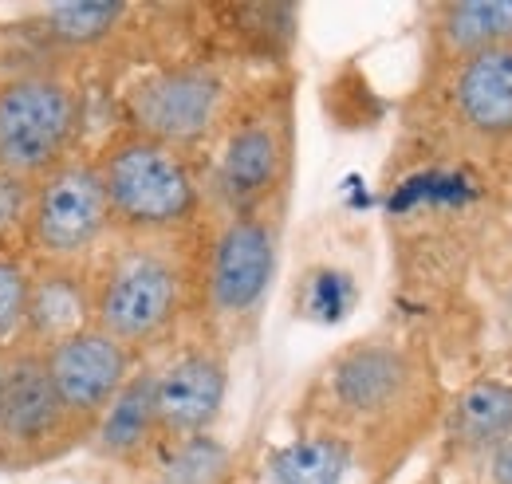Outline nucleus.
<instances>
[{
    "instance_id": "nucleus-1",
    "label": "nucleus",
    "mask_w": 512,
    "mask_h": 484,
    "mask_svg": "<svg viewBox=\"0 0 512 484\" xmlns=\"http://www.w3.org/2000/svg\"><path fill=\"white\" fill-rule=\"evenodd\" d=\"M316 429L363 453L398 457L438 414V378L426 355L402 339H355L331 355L308 390Z\"/></svg>"
},
{
    "instance_id": "nucleus-14",
    "label": "nucleus",
    "mask_w": 512,
    "mask_h": 484,
    "mask_svg": "<svg viewBox=\"0 0 512 484\" xmlns=\"http://www.w3.org/2000/svg\"><path fill=\"white\" fill-rule=\"evenodd\" d=\"M162 445V425L154 406V366H142L127 378L119 398L103 410L91 429V453L111 465H138Z\"/></svg>"
},
{
    "instance_id": "nucleus-11",
    "label": "nucleus",
    "mask_w": 512,
    "mask_h": 484,
    "mask_svg": "<svg viewBox=\"0 0 512 484\" xmlns=\"http://www.w3.org/2000/svg\"><path fill=\"white\" fill-rule=\"evenodd\" d=\"M229 398V359L217 343H190L154 366V406L162 445L213 433Z\"/></svg>"
},
{
    "instance_id": "nucleus-17",
    "label": "nucleus",
    "mask_w": 512,
    "mask_h": 484,
    "mask_svg": "<svg viewBox=\"0 0 512 484\" xmlns=\"http://www.w3.org/2000/svg\"><path fill=\"white\" fill-rule=\"evenodd\" d=\"M351 469H355V449L327 429L292 437L288 445L272 449L264 461L268 484H343Z\"/></svg>"
},
{
    "instance_id": "nucleus-8",
    "label": "nucleus",
    "mask_w": 512,
    "mask_h": 484,
    "mask_svg": "<svg viewBox=\"0 0 512 484\" xmlns=\"http://www.w3.org/2000/svg\"><path fill=\"white\" fill-rule=\"evenodd\" d=\"M111 229V205L91 158H71L48 178L32 182L24 241L44 264H83Z\"/></svg>"
},
{
    "instance_id": "nucleus-13",
    "label": "nucleus",
    "mask_w": 512,
    "mask_h": 484,
    "mask_svg": "<svg viewBox=\"0 0 512 484\" xmlns=\"http://www.w3.org/2000/svg\"><path fill=\"white\" fill-rule=\"evenodd\" d=\"M453 115L477 138H512V44L457 63L449 83Z\"/></svg>"
},
{
    "instance_id": "nucleus-7",
    "label": "nucleus",
    "mask_w": 512,
    "mask_h": 484,
    "mask_svg": "<svg viewBox=\"0 0 512 484\" xmlns=\"http://www.w3.org/2000/svg\"><path fill=\"white\" fill-rule=\"evenodd\" d=\"M280 268V205L225 217L201 260V300L213 323L241 327L264 307Z\"/></svg>"
},
{
    "instance_id": "nucleus-12",
    "label": "nucleus",
    "mask_w": 512,
    "mask_h": 484,
    "mask_svg": "<svg viewBox=\"0 0 512 484\" xmlns=\"http://www.w3.org/2000/svg\"><path fill=\"white\" fill-rule=\"evenodd\" d=\"M91 319H95L91 272L83 264H40L28 280V303H24L16 347L48 351L87 331Z\"/></svg>"
},
{
    "instance_id": "nucleus-3",
    "label": "nucleus",
    "mask_w": 512,
    "mask_h": 484,
    "mask_svg": "<svg viewBox=\"0 0 512 484\" xmlns=\"http://www.w3.org/2000/svg\"><path fill=\"white\" fill-rule=\"evenodd\" d=\"M178 244L182 237L127 241L115 248L103 268L91 272V327H99L134 355L170 339L193 292V268Z\"/></svg>"
},
{
    "instance_id": "nucleus-18",
    "label": "nucleus",
    "mask_w": 512,
    "mask_h": 484,
    "mask_svg": "<svg viewBox=\"0 0 512 484\" xmlns=\"http://www.w3.org/2000/svg\"><path fill=\"white\" fill-rule=\"evenodd\" d=\"M127 16L130 4L123 0H67V4L40 8V28L52 44H60L67 52H87L107 44Z\"/></svg>"
},
{
    "instance_id": "nucleus-16",
    "label": "nucleus",
    "mask_w": 512,
    "mask_h": 484,
    "mask_svg": "<svg viewBox=\"0 0 512 484\" xmlns=\"http://www.w3.org/2000/svg\"><path fill=\"white\" fill-rule=\"evenodd\" d=\"M438 48L453 63L512 44V0H449L434 8Z\"/></svg>"
},
{
    "instance_id": "nucleus-10",
    "label": "nucleus",
    "mask_w": 512,
    "mask_h": 484,
    "mask_svg": "<svg viewBox=\"0 0 512 484\" xmlns=\"http://www.w3.org/2000/svg\"><path fill=\"white\" fill-rule=\"evenodd\" d=\"M40 355H44L48 378L64 402L67 418L91 437L103 410L119 398V390L134 374V351L115 343L111 335H103L99 327H87Z\"/></svg>"
},
{
    "instance_id": "nucleus-4",
    "label": "nucleus",
    "mask_w": 512,
    "mask_h": 484,
    "mask_svg": "<svg viewBox=\"0 0 512 484\" xmlns=\"http://www.w3.org/2000/svg\"><path fill=\"white\" fill-rule=\"evenodd\" d=\"M296 158V122H292V91L272 87L233 111L221 134V150L213 162L209 189L225 217L276 209L280 193L292 178Z\"/></svg>"
},
{
    "instance_id": "nucleus-24",
    "label": "nucleus",
    "mask_w": 512,
    "mask_h": 484,
    "mask_svg": "<svg viewBox=\"0 0 512 484\" xmlns=\"http://www.w3.org/2000/svg\"><path fill=\"white\" fill-rule=\"evenodd\" d=\"M0 363H4V351H0Z\"/></svg>"
},
{
    "instance_id": "nucleus-2",
    "label": "nucleus",
    "mask_w": 512,
    "mask_h": 484,
    "mask_svg": "<svg viewBox=\"0 0 512 484\" xmlns=\"http://www.w3.org/2000/svg\"><path fill=\"white\" fill-rule=\"evenodd\" d=\"M111 205V229L127 241L186 237L205 205V182L190 154L138 130H115L91 158Z\"/></svg>"
},
{
    "instance_id": "nucleus-6",
    "label": "nucleus",
    "mask_w": 512,
    "mask_h": 484,
    "mask_svg": "<svg viewBox=\"0 0 512 484\" xmlns=\"http://www.w3.org/2000/svg\"><path fill=\"white\" fill-rule=\"evenodd\" d=\"M123 111L130 130L190 154L229 119V83L205 60L166 63L130 83Z\"/></svg>"
},
{
    "instance_id": "nucleus-21",
    "label": "nucleus",
    "mask_w": 512,
    "mask_h": 484,
    "mask_svg": "<svg viewBox=\"0 0 512 484\" xmlns=\"http://www.w3.org/2000/svg\"><path fill=\"white\" fill-rule=\"evenodd\" d=\"M28 280H32V272L20 260L0 256V351H8V339L20 335V319H24V303H28Z\"/></svg>"
},
{
    "instance_id": "nucleus-19",
    "label": "nucleus",
    "mask_w": 512,
    "mask_h": 484,
    "mask_svg": "<svg viewBox=\"0 0 512 484\" xmlns=\"http://www.w3.org/2000/svg\"><path fill=\"white\" fill-rule=\"evenodd\" d=\"M217 12L229 16V32L237 48L256 60H284L300 32L296 4H225Z\"/></svg>"
},
{
    "instance_id": "nucleus-23",
    "label": "nucleus",
    "mask_w": 512,
    "mask_h": 484,
    "mask_svg": "<svg viewBox=\"0 0 512 484\" xmlns=\"http://www.w3.org/2000/svg\"><path fill=\"white\" fill-rule=\"evenodd\" d=\"M489 484H512V437L489 457Z\"/></svg>"
},
{
    "instance_id": "nucleus-15",
    "label": "nucleus",
    "mask_w": 512,
    "mask_h": 484,
    "mask_svg": "<svg viewBox=\"0 0 512 484\" xmlns=\"http://www.w3.org/2000/svg\"><path fill=\"white\" fill-rule=\"evenodd\" d=\"M446 445L457 457H493L512 437V382L477 378L442 414Z\"/></svg>"
},
{
    "instance_id": "nucleus-9",
    "label": "nucleus",
    "mask_w": 512,
    "mask_h": 484,
    "mask_svg": "<svg viewBox=\"0 0 512 484\" xmlns=\"http://www.w3.org/2000/svg\"><path fill=\"white\" fill-rule=\"evenodd\" d=\"M83 429L67 418L40 351L8 347L0 363V461L36 465L60 457Z\"/></svg>"
},
{
    "instance_id": "nucleus-22",
    "label": "nucleus",
    "mask_w": 512,
    "mask_h": 484,
    "mask_svg": "<svg viewBox=\"0 0 512 484\" xmlns=\"http://www.w3.org/2000/svg\"><path fill=\"white\" fill-rule=\"evenodd\" d=\"M28 201H32V182L0 174V244H8L16 233H24Z\"/></svg>"
},
{
    "instance_id": "nucleus-5",
    "label": "nucleus",
    "mask_w": 512,
    "mask_h": 484,
    "mask_svg": "<svg viewBox=\"0 0 512 484\" xmlns=\"http://www.w3.org/2000/svg\"><path fill=\"white\" fill-rule=\"evenodd\" d=\"M87 103L75 83L44 71L0 79V174L40 182L75 158Z\"/></svg>"
},
{
    "instance_id": "nucleus-20",
    "label": "nucleus",
    "mask_w": 512,
    "mask_h": 484,
    "mask_svg": "<svg viewBox=\"0 0 512 484\" xmlns=\"http://www.w3.org/2000/svg\"><path fill=\"white\" fill-rule=\"evenodd\" d=\"M233 477H237L233 449L213 433L170 441L154 469V484H233Z\"/></svg>"
}]
</instances>
